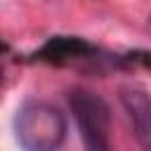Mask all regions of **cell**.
<instances>
[{"mask_svg": "<svg viewBox=\"0 0 151 151\" xmlns=\"http://www.w3.org/2000/svg\"><path fill=\"white\" fill-rule=\"evenodd\" d=\"M68 132L66 116L50 101L31 99L14 116V134L28 151H50L64 144Z\"/></svg>", "mask_w": 151, "mask_h": 151, "instance_id": "1", "label": "cell"}, {"mask_svg": "<svg viewBox=\"0 0 151 151\" xmlns=\"http://www.w3.org/2000/svg\"><path fill=\"white\" fill-rule=\"evenodd\" d=\"M68 106L76 116V123H78L85 149L106 151L111 146V139H109L111 109H109V104L92 90L73 87L68 92Z\"/></svg>", "mask_w": 151, "mask_h": 151, "instance_id": "2", "label": "cell"}, {"mask_svg": "<svg viewBox=\"0 0 151 151\" xmlns=\"http://www.w3.org/2000/svg\"><path fill=\"white\" fill-rule=\"evenodd\" d=\"M35 59L47 61V64H80V61H92L99 64L106 57H99V50L92 47L87 40L83 38H73V35H54L50 38L38 52Z\"/></svg>", "mask_w": 151, "mask_h": 151, "instance_id": "3", "label": "cell"}, {"mask_svg": "<svg viewBox=\"0 0 151 151\" xmlns=\"http://www.w3.org/2000/svg\"><path fill=\"white\" fill-rule=\"evenodd\" d=\"M120 101L127 113V120L132 125V134L139 142L142 149L151 146V101L146 90L142 87H123Z\"/></svg>", "mask_w": 151, "mask_h": 151, "instance_id": "4", "label": "cell"}, {"mask_svg": "<svg viewBox=\"0 0 151 151\" xmlns=\"http://www.w3.org/2000/svg\"><path fill=\"white\" fill-rule=\"evenodd\" d=\"M5 50H7V45H5L2 40H0V52H5Z\"/></svg>", "mask_w": 151, "mask_h": 151, "instance_id": "5", "label": "cell"}, {"mask_svg": "<svg viewBox=\"0 0 151 151\" xmlns=\"http://www.w3.org/2000/svg\"><path fill=\"white\" fill-rule=\"evenodd\" d=\"M0 80H2V68H0Z\"/></svg>", "mask_w": 151, "mask_h": 151, "instance_id": "6", "label": "cell"}]
</instances>
